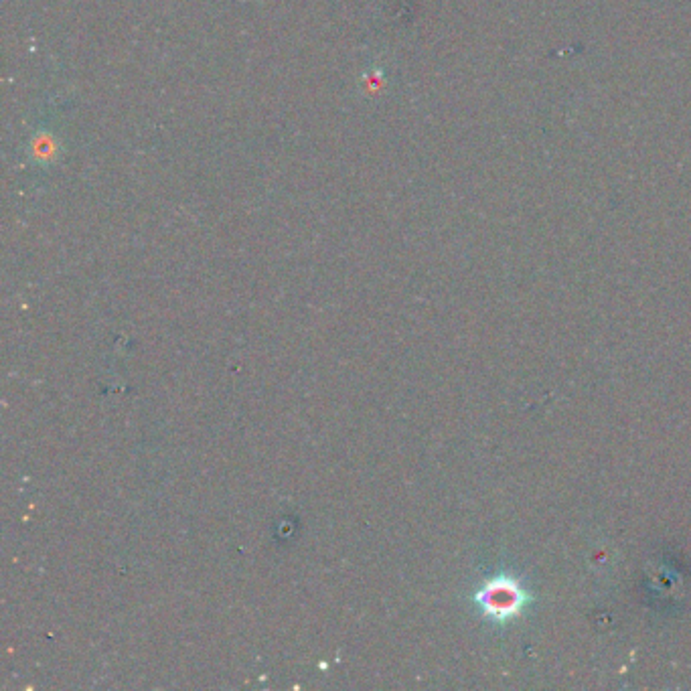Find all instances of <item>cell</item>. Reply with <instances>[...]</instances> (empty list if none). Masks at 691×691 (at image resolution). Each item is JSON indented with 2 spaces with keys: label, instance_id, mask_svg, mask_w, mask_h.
Returning <instances> with one entry per match:
<instances>
[{
  "label": "cell",
  "instance_id": "1",
  "mask_svg": "<svg viewBox=\"0 0 691 691\" xmlns=\"http://www.w3.org/2000/svg\"><path fill=\"white\" fill-rule=\"evenodd\" d=\"M475 600L481 606L487 619L495 623H507L519 617L529 598L523 586L515 578L497 576V578L487 580L479 588Z\"/></svg>",
  "mask_w": 691,
  "mask_h": 691
}]
</instances>
